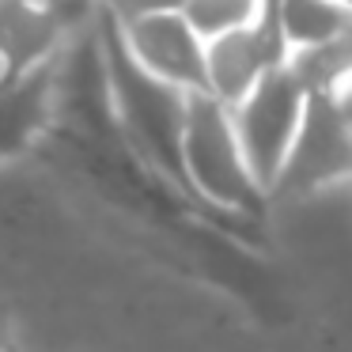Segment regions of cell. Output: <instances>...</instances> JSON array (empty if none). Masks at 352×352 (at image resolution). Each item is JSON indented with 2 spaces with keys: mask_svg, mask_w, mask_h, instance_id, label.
I'll return each instance as SVG.
<instances>
[{
  "mask_svg": "<svg viewBox=\"0 0 352 352\" xmlns=\"http://www.w3.org/2000/svg\"><path fill=\"white\" fill-rule=\"evenodd\" d=\"M352 167L349 133V87L337 91H307L296 137L288 144L276 182L269 193H314L341 186Z\"/></svg>",
  "mask_w": 352,
  "mask_h": 352,
  "instance_id": "4",
  "label": "cell"
},
{
  "mask_svg": "<svg viewBox=\"0 0 352 352\" xmlns=\"http://www.w3.org/2000/svg\"><path fill=\"white\" fill-rule=\"evenodd\" d=\"M178 12L201 38H212V34L231 31V27L269 19V0H186Z\"/></svg>",
  "mask_w": 352,
  "mask_h": 352,
  "instance_id": "10",
  "label": "cell"
},
{
  "mask_svg": "<svg viewBox=\"0 0 352 352\" xmlns=\"http://www.w3.org/2000/svg\"><path fill=\"white\" fill-rule=\"evenodd\" d=\"M201 57H205V91L220 99L223 107H235L258 76L284 57L280 38H276L273 23L258 19L246 27H231L212 38L201 42Z\"/></svg>",
  "mask_w": 352,
  "mask_h": 352,
  "instance_id": "6",
  "label": "cell"
},
{
  "mask_svg": "<svg viewBox=\"0 0 352 352\" xmlns=\"http://www.w3.org/2000/svg\"><path fill=\"white\" fill-rule=\"evenodd\" d=\"M102 50H107V76H110V95L122 114L129 137L137 148L163 170L186 186L182 175V118H186V95L182 87L167 84V80L152 76L129 57L122 34H118L114 19H110L107 34H102ZM190 190V186H186Z\"/></svg>",
  "mask_w": 352,
  "mask_h": 352,
  "instance_id": "1",
  "label": "cell"
},
{
  "mask_svg": "<svg viewBox=\"0 0 352 352\" xmlns=\"http://www.w3.org/2000/svg\"><path fill=\"white\" fill-rule=\"evenodd\" d=\"M54 0H0V57L8 72H27L57 34Z\"/></svg>",
  "mask_w": 352,
  "mask_h": 352,
  "instance_id": "7",
  "label": "cell"
},
{
  "mask_svg": "<svg viewBox=\"0 0 352 352\" xmlns=\"http://www.w3.org/2000/svg\"><path fill=\"white\" fill-rule=\"evenodd\" d=\"M341 4H352V0H341Z\"/></svg>",
  "mask_w": 352,
  "mask_h": 352,
  "instance_id": "13",
  "label": "cell"
},
{
  "mask_svg": "<svg viewBox=\"0 0 352 352\" xmlns=\"http://www.w3.org/2000/svg\"><path fill=\"white\" fill-rule=\"evenodd\" d=\"M269 4H273V0H269Z\"/></svg>",
  "mask_w": 352,
  "mask_h": 352,
  "instance_id": "14",
  "label": "cell"
},
{
  "mask_svg": "<svg viewBox=\"0 0 352 352\" xmlns=\"http://www.w3.org/2000/svg\"><path fill=\"white\" fill-rule=\"evenodd\" d=\"M303 95L307 91L296 84V76L284 69V61H276L261 72L258 84H254L235 107H228L239 152H243L246 170H250L254 186H258L261 193L273 190L276 170H280L284 155H288L299 114H303Z\"/></svg>",
  "mask_w": 352,
  "mask_h": 352,
  "instance_id": "3",
  "label": "cell"
},
{
  "mask_svg": "<svg viewBox=\"0 0 352 352\" xmlns=\"http://www.w3.org/2000/svg\"><path fill=\"white\" fill-rule=\"evenodd\" d=\"M114 27L140 69L182 91H205V57H201L205 38L186 23L182 12H152Z\"/></svg>",
  "mask_w": 352,
  "mask_h": 352,
  "instance_id": "5",
  "label": "cell"
},
{
  "mask_svg": "<svg viewBox=\"0 0 352 352\" xmlns=\"http://www.w3.org/2000/svg\"><path fill=\"white\" fill-rule=\"evenodd\" d=\"M0 352H8V333H4V322H0Z\"/></svg>",
  "mask_w": 352,
  "mask_h": 352,
  "instance_id": "12",
  "label": "cell"
},
{
  "mask_svg": "<svg viewBox=\"0 0 352 352\" xmlns=\"http://www.w3.org/2000/svg\"><path fill=\"white\" fill-rule=\"evenodd\" d=\"M186 0H99V8L114 23H129L137 16H152V12H178Z\"/></svg>",
  "mask_w": 352,
  "mask_h": 352,
  "instance_id": "11",
  "label": "cell"
},
{
  "mask_svg": "<svg viewBox=\"0 0 352 352\" xmlns=\"http://www.w3.org/2000/svg\"><path fill=\"white\" fill-rule=\"evenodd\" d=\"M182 175L193 193L231 212H254L265 193L254 186L246 160L239 152L231 114L208 91L186 95L182 118Z\"/></svg>",
  "mask_w": 352,
  "mask_h": 352,
  "instance_id": "2",
  "label": "cell"
},
{
  "mask_svg": "<svg viewBox=\"0 0 352 352\" xmlns=\"http://www.w3.org/2000/svg\"><path fill=\"white\" fill-rule=\"evenodd\" d=\"M284 69L296 76L303 91H337L349 87L352 72V31L337 34L329 42H314V46H296L284 50Z\"/></svg>",
  "mask_w": 352,
  "mask_h": 352,
  "instance_id": "9",
  "label": "cell"
},
{
  "mask_svg": "<svg viewBox=\"0 0 352 352\" xmlns=\"http://www.w3.org/2000/svg\"><path fill=\"white\" fill-rule=\"evenodd\" d=\"M269 23L280 38V50L314 46V42H329L352 31V4H341V0H273Z\"/></svg>",
  "mask_w": 352,
  "mask_h": 352,
  "instance_id": "8",
  "label": "cell"
}]
</instances>
